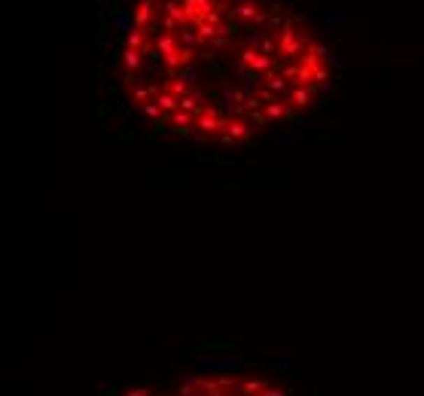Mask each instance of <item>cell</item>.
Wrapping results in <instances>:
<instances>
[{"mask_svg":"<svg viewBox=\"0 0 424 396\" xmlns=\"http://www.w3.org/2000/svg\"><path fill=\"white\" fill-rule=\"evenodd\" d=\"M116 77L159 134L247 147L314 110L336 71L318 28L281 0H135Z\"/></svg>","mask_w":424,"mask_h":396,"instance_id":"obj_1","label":"cell"},{"mask_svg":"<svg viewBox=\"0 0 424 396\" xmlns=\"http://www.w3.org/2000/svg\"><path fill=\"white\" fill-rule=\"evenodd\" d=\"M122 396H293L281 381L263 372H198L165 384L131 387Z\"/></svg>","mask_w":424,"mask_h":396,"instance_id":"obj_2","label":"cell"}]
</instances>
